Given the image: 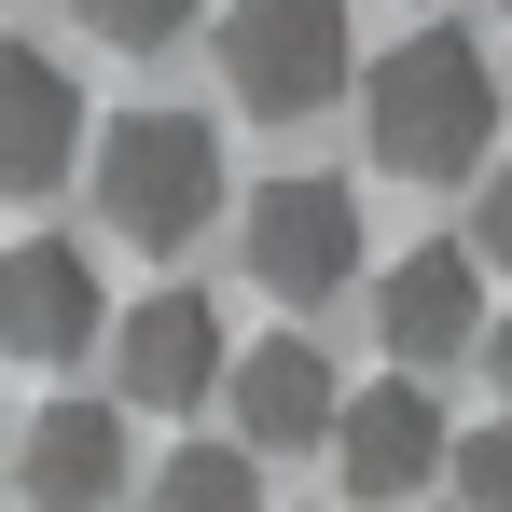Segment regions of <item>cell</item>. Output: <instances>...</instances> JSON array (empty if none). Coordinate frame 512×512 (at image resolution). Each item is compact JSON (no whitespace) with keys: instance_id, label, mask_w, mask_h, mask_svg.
<instances>
[{"instance_id":"obj_2","label":"cell","mask_w":512,"mask_h":512,"mask_svg":"<svg viewBox=\"0 0 512 512\" xmlns=\"http://www.w3.org/2000/svg\"><path fill=\"white\" fill-rule=\"evenodd\" d=\"M84 180H97V208H111L125 250H194L208 208H222V125L139 97V111H111V125L84 139Z\"/></svg>"},{"instance_id":"obj_3","label":"cell","mask_w":512,"mask_h":512,"mask_svg":"<svg viewBox=\"0 0 512 512\" xmlns=\"http://www.w3.org/2000/svg\"><path fill=\"white\" fill-rule=\"evenodd\" d=\"M222 84L250 97L263 125H305L360 84V42H346V0H236L222 14Z\"/></svg>"},{"instance_id":"obj_9","label":"cell","mask_w":512,"mask_h":512,"mask_svg":"<svg viewBox=\"0 0 512 512\" xmlns=\"http://www.w3.org/2000/svg\"><path fill=\"white\" fill-rule=\"evenodd\" d=\"M111 374H125V402L194 416V402L222 388V305H208V291H153V305H125V319H111Z\"/></svg>"},{"instance_id":"obj_10","label":"cell","mask_w":512,"mask_h":512,"mask_svg":"<svg viewBox=\"0 0 512 512\" xmlns=\"http://www.w3.org/2000/svg\"><path fill=\"white\" fill-rule=\"evenodd\" d=\"M374 333H388L402 374L457 360V346H485V263H471V250H402L388 277H374Z\"/></svg>"},{"instance_id":"obj_15","label":"cell","mask_w":512,"mask_h":512,"mask_svg":"<svg viewBox=\"0 0 512 512\" xmlns=\"http://www.w3.org/2000/svg\"><path fill=\"white\" fill-rule=\"evenodd\" d=\"M471 263H512V167H485V250Z\"/></svg>"},{"instance_id":"obj_5","label":"cell","mask_w":512,"mask_h":512,"mask_svg":"<svg viewBox=\"0 0 512 512\" xmlns=\"http://www.w3.org/2000/svg\"><path fill=\"white\" fill-rule=\"evenodd\" d=\"M97 333H111L97 250L84 236H14V250H0V346H14V360H84Z\"/></svg>"},{"instance_id":"obj_16","label":"cell","mask_w":512,"mask_h":512,"mask_svg":"<svg viewBox=\"0 0 512 512\" xmlns=\"http://www.w3.org/2000/svg\"><path fill=\"white\" fill-rule=\"evenodd\" d=\"M485 388L512 402V319H485Z\"/></svg>"},{"instance_id":"obj_11","label":"cell","mask_w":512,"mask_h":512,"mask_svg":"<svg viewBox=\"0 0 512 512\" xmlns=\"http://www.w3.org/2000/svg\"><path fill=\"white\" fill-rule=\"evenodd\" d=\"M14 485L42 512H97L125 485V416H111V402H42V429L14 443Z\"/></svg>"},{"instance_id":"obj_14","label":"cell","mask_w":512,"mask_h":512,"mask_svg":"<svg viewBox=\"0 0 512 512\" xmlns=\"http://www.w3.org/2000/svg\"><path fill=\"white\" fill-rule=\"evenodd\" d=\"M443 471H457V512H512V429H457Z\"/></svg>"},{"instance_id":"obj_13","label":"cell","mask_w":512,"mask_h":512,"mask_svg":"<svg viewBox=\"0 0 512 512\" xmlns=\"http://www.w3.org/2000/svg\"><path fill=\"white\" fill-rule=\"evenodd\" d=\"M84 28L111 42V56H167L180 28H194V0H84Z\"/></svg>"},{"instance_id":"obj_8","label":"cell","mask_w":512,"mask_h":512,"mask_svg":"<svg viewBox=\"0 0 512 512\" xmlns=\"http://www.w3.org/2000/svg\"><path fill=\"white\" fill-rule=\"evenodd\" d=\"M222 402H236V443H250V457H305V443H333L346 374L305 333H263L250 360H222Z\"/></svg>"},{"instance_id":"obj_12","label":"cell","mask_w":512,"mask_h":512,"mask_svg":"<svg viewBox=\"0 0 512 512\" xmlns=\"http://www.w3.org/2000/svg\"><path fill=\"white\" fill-rule=\"evenodd\" d=\"M153 512H263V457L250 443H180L153 471Z\"/></svg>"},{"instance_id":"obj_17","label":"cell","mask_w":512,"mask_h":512,"mask_svg":"<svg viewBox=\"0 0 512 512\" xmlns=\"http://www.w3.org/2000/svg\"><path fill=\"white\" fill-rule=\"evenodd\" d=\"M0 485H14V471H0Z\"/></svg>"},{"instance_id":"obj_4","label":"cell","mask_w":512,"mask_h":512,"mask_svg":"<svg viewBox=\"0 0 512 512\" xmlns=\"http://www.w3.org/2000/svg\"><path fill=\"white\" fill-rule=\"evenodd\" d=\"M250 277L277 291V305H333L346 277H360V208H346V180L291 167L250 194Z\"/></svg>"},{"instance_id":"obj_7","label":"cell","mask_w":512,"mask_h":512,"mask_svg":"<svg viewBox=\"0 0 512 512\" xmlns=\"http://www.w3.org/2000/svg\"><path fill=\"white\" fill-rule=\"evenodd\" d=\"M443 402H429L416 374H374V388H346V416H333V471H346V499H416L429 471H443Z\"/></svg>"},{"instance_id":"obj_1","label":"cell","mask_w":512,"mask_h":512,"mask_svg":"<svg viewBox=\"0 0 512 512\" xmlns=\"http://www.w3.org/2000/svg\"><path fill=\"white\" fill-rule=\"evenodd\" d=\"M485 139H499V70H485L471 28H416V42L374 56V84H360V153L388 180H471Z\"/></svg>"},{"instance_id":"obj_6","label":"cell","mask_w":512,"mask_h":512,"mask_svg":"<svg viewBox=\"0 0 512 512\" xmlns=\"http://www.w3.org/2000/svg\"><path fill=\"white\" fill-rule=\"evenodd\" d=\"M84 84H70V56H42V42H0V208H28V194H56V180L84 167Z\"/></svg>"}]
</instances>
